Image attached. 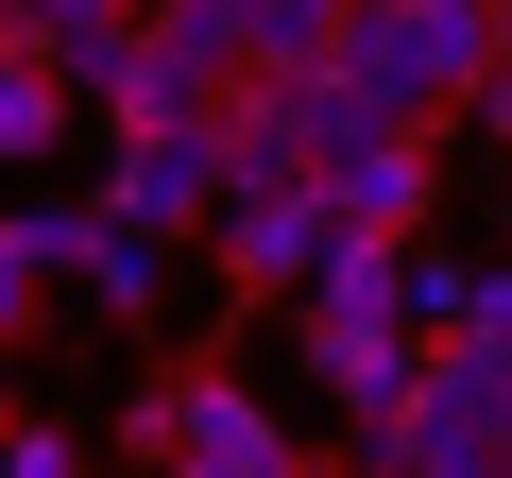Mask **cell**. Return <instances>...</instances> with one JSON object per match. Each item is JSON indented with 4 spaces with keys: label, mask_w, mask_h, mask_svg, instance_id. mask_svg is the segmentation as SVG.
I'll list each match as a JSON object with an SVG mask.
<instances>
[{
    "label": "cell",
    "mask_w": 512,
    "mask_h": 478,
    "mask_svg": "<svg viewBox=\"0 0 512 478\" xmlns=\"http://www.w3.org/2000/svg\"><path fill=\"white\" fill-rule=\"evenodd\" d=\"M86 257H103V205H18L0 222V325H35L52 291H86Z\"/></svg>",
    "instance_id": "8992f818"
},
{
    "label": "cell",
    "mask_w": 512,
    "mask_h": 478,
    "mask_svg": "<svg viewBox=\"0 0 512 478\" xmlns=\"http://www.w3.org/2000/svg\"><path fill=\"white\" fill-rule=\"evenodd\" d=\"M359 478H512V325H461L410 393V427L359 444Z\"/></svg>",
    "instance_id": "6da1fadb"
},
{
    "label": "cell",
    "mask_w": 512,
    "mask_h": 478,
    "mask_svg": "<svg viewBox=\"0 0 512 478\" xmlns=\"http://www.w3.org/2000/svg\"><path fill=\"white\" fill-rule=\"evenodd\" d=\"M393 308H410L427 342H461V325H478V274L444 257V239H410V291H393Z\"/></svg>",
    "instance_id": "30bf717a"
},
{
    "label": "cell",
    "mask_w": 512,
    "mask_h": 478,
    "mask_svg": "<svg viewBox=\"0 0 512 478\" xmlns=\"http://www.w3.org/2000/svg\"><path fill=\"white\" fill-rule=\"evenodd\" d=\"M0 478H86V444H69V427H18V444H0Z\"/></svg>",
    "instance_id": "8fae6325"
},
{
    "label": "cell",
    "mask_w": 512,
    "mask_h": 478,
    "mask_svg": "<svg viewBox=\"0 0 512 478\" xmlns=\"http://www.w3.org/2000/svg\"><path fill=\"white\" fill-rule=\"evenodd\" d=\"M137 444H154V478H308L291 427L256 410L239 376H154L137 393Z\"/></svg>",
    "instance_id": "3957f363"
},
{
    "label": "cell",
    "mask_w": 512,
    "mask_h": 478,
    "mask_svg": "<svg viewBox=\"0 0 512 478\" xmlns=\"http://www.w3.org/2000/svg\"><path fill=\"white\" fill-rule=\"evenodd\" d=\"M342 188V222H393V239H427L444 222V120H410V137H376L359 171H325Z\"/></svg>",
    "instance_id": "52a82bcc"
},
{
    "label": "cell",
    "mask_w": 512,
    "mask_h": 478,
    "mask_svg": "<svg viewBox=\"0 0 512 478\" xmlns=\"http://www.w3.org/2000/svg\"><path fill=\"white\" fill-rule=\"evenodd\" d=\"M86 308H103V325H154V308H171V239L103 222V257H86Z\"/></svg>",
    "instance_id": "9c48e42d"
},
{
    "label": "cell",
    "mask_w": 512,
    "mask_h": 478,
    "mask_svg": "<svg viewBox=\"0 0 512 478\" xmlns=\"http://www.w3.org/2000/svg\"><path fill=\"white\" fill-rule=\"evenodd\" d=\"M308 478H342V461H308Z\"/></svg>",
    "instance_id": "4fadbf2b"
},
{
    "label": "cell",
    "mask_w": 512,
    "mask_h": 478,
    "mask_svg": "<svg viewBox=\"0 0 512 478\" xmlns=\"http://www.w3.org/2000/svg\"><path fill=\"white\" fill-rule=\"evenodd\" d=\"M291 359H308V376L342 393V427L376 444V427H410V393H427L444 342H427L410 308H325V291H291Z\"/></svg>",
    "instance_id": "7a4b0ae2"
},
{
    "label": "cell",
    "mask_w": 512,
    "mask_h": 478,
    "mask_svg": "<svg viewBox=\"0 0 512 478\" xmlns=\"http://www.w3.org/2000/svg\"><path fill=\"white\" fill-rule=\"evenodd\" d=\"M325 257H342V188H325V171L239 188V205H222V274H239V291H308Z\"/></svg>",
    "instance_id": "5b68a950"
},
{
    "label": "cell",
    "mask_w": 512,
    "mask_h": 478,
    "mask_svg": "<svg viewBox=\"0 0 512 478\" xmlns=\"http://www.w3.org/2000/svg\"><path fill=\"white\" fill-rule=\"evenodd\" d=\"M69 18H137V0H0V35H69Z\"/></svg>",
    "instance_id": "7c38bea8"
},
{
    "label": "cell",
    "mask_w": 512,
    "mask_h": 478,
    "mask_svg": "<svg viewBox=\"0 0 512 478\" xmlns=\"http://www.w3.org/2000/svg\"><path fill=\"white\" fill-rule=\"evenodd\" d=\"M86 205H103V222H137V239H222L239 171H222V137H120V171H103Z\"/></svg>",
    "instance_id": "277c9868"
},
{
    "label": "cell",
    "mask_w": 512,
    "mask_h": 478,
    "mask_svg": "<svg viewBox=\"0 0 512 478\" xmlns=\"http://www.w3.org/2000/svg\"><path fill=\"white\" fill-rule=\"evenodd\" d=\"M222 171H239V188H291V171H308V137H291V86H274V69L239 86V120H222Z\"/></svg>",
    "instance_id": "ba28073f"
}]
</instances>
